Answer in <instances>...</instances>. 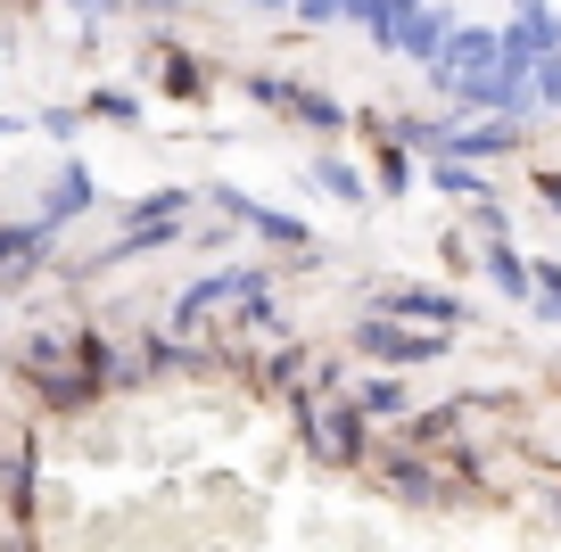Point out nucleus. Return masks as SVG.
Segmentation results:
<instances>
[{
	"label": "nucleus",
	"mask_w": 561,
	"mask_h": 552,
	"mask_svg": "<svg viewBox=\"0 0 561 552\" xmlns=\"http://www.w3.org/2000/svg\"><path fill=\"white\" fill-rule=\"evenodd\" d=\"M355 338H364V355H380V363H438L446 355V330H430V322L404 330V322H380V313H371Z\"/></svg>",
	"instance_id": "obj_1"
},
{
	"label": "nucleus",
	"mask_w": 561,
	"mask_h": 552,
	"mask_svg": "<svg viewBox=\"0 0 561 552\" xmlns=\"http://www.w3.org/2000/svg\"><path fill=\"white\" fill-rule=\"evenodd\" d=\"M231 297H264V273H248V264H231V273H207V280H191V289L174 297V322L191 330V322H207L215 306H231Z\"/></svg>",
	"instance_id": "obj_2"
},
{
	"label": "nucleus",
	"mask_w": 561,
	"mask_h": 552,
	"mask_svg": "<svg viewBox=\"0 0 561 552\" xmlns=\"http://www.w3.org/2000/svg\"><path fill=\"white\" fill-rule=\"evenodd\" d=\"M248 91H256L264 107H289V116L314 124V133H339V124H347V107H339V100H322V91H298V83H280V74H248Z\"/></svg>",
	"instance_id": "obj_3"
},
{
	"label": "nucleus",
	"mask_w": 561,
	"mask_h": 552,
	"mask_svg": "<svg viewBox=\"0 0 561 552\" xmlns=\"http://www.w3.org/2000/svg\"><path fill=\"white\" fill-rule=\"evenodd\" d=\"M58 240V223L50 215H34V223H0V280H25L42 264V248Z\"/></svg>",
	"instance_id": "obj_4"
},
{
	"label": "nucleus",
	"mask_w": 561,
	"mask_h": 552,
	"mask_svg": "<svg viewBox=\"0 0 561 552\" xmlns=\"http://www.w3.org/2000/svg\"><path fill=\"white\" fill-rule=\"evenodd\" d=\"M446 42H455V18H446V9H430V0H421L413 18L397 25V50H404V58H421V67H438Z\"/></svg>",
	"instance_id": "obj_5"
},
{
	"label": "nucleus",
	"mask_w": 561,
	"mask_h": 552,
	"mask_svg": "<svg viewBox=\"0 0 561 552\" xmlns=\"http://www.w3.org/2000/svg\"><path fill=\"white\" fill-rule=\"evenodd\" d=\"M91 207H100V182H91V165H75V157H67V165H58V182H50V198H42V215L67 231L75 215H91Z\"/></svg>",
	"instance_id": "obj_6"
},
{
	"label": "nucleus",
	"mask_w": 561,
	"mask_h": 552,
	"mask_svg": "<svg viewBox=\"0 0 561 552\" xmlns=\"http://www.w3.org/2000/svg\"><path fill=\"white\" fill-rule=\"evenodd\" d=\"M380 313H404V322H430V330H462V297H446V289H388Z\"/></svg>",
	"instance_id": "obj_7"
},
{
	"label": "nucleus",
	"mask_w": 561,
	"mask_h": 552,
	"mask_svg": "<svg viewBox=\"0 0 561 552\" xmlns=\"http://www.w3.org/2000/svg\"><path fill=\"white\" fill-rule=\"evenodd\" d=\"M446 149H455V157H504V149H520V116H495V124H446Z\"/></svg>",
	"instance_id": "obj_8"
},
{
	"label": "nucleus",
	"mask_w": 561,
	"mask_h": 552,
	"mask_svg": "<svg viewBox=\"0 0 561 552\" xmlns=\"http://www.w3.org/2000/svg\"><path fill=\"white\" fill-rule=\"evenodd\" d=\"M215 198H224V215H240L248 231H264V240H280V248H306V223H298V215L256 207V198H240V191H215Z\"/></svg>",
	"instance_id": "obj_9"
},
{
	"label": "nucleus",
	"mask_w": 561,
	"mask_h": 552,
	"mask_svg": "<svg viewBox=\"0 0 561 552\" xmlns=\"http://www.w3.org/2000/svg\"><path fill=\"white\" fill-rule=\"evenodd\" d=\"M430 182H438L446 198H488V182H479V157H455V149L430 165Z\"/></svg>",
	"instance_id": "obj_10"
},
{
	"label": "nucleus",
	"mask_w": 561,
	"mask_h": 552,
	"mask_svg": "<svg viewBox=\"0 0 561 552\" xmlns=\"http://www.w3.org/2000/svg\"><path fill=\"white\" fill-rule=\"evenodd\" d=\"M488 273H495V289H504L512 306H528V297H537V264H520L512 248H488Z\"/></svg>",
	"instance_id": "obj_11"
},
{
	"label": "nucleus",
	"mask_w": 561,
	"mask_h": 552,
	"mask_svg": "<svg viewBox=\"0 0 561 552\" xmlns=\"http://www.w3.org/2000/svg\"><path fill=\"white\" fill-rule=\"evenodd\" d=\"M314 182L339 198V207H364V182H355V165H339V157H322V165H314Z\"/></svg>",
	"instance_id": "obj_12"
},
{
	"label": "nucleus",
	"mask_w": 561,
	"mask_h": 552,
	"mask_svg": "<svg viewBox=\"0 0 561 552\" xmlns=\"http://www.w3.org/2000/svg\"><path fill=\"white\" fill-rule=\"evenodd\" d=\"M91 116H107V124H140V100H133V91H91Z\"/></svg>",
	"instance_id": "obj_13"
},
{
	"label": "nucleus",
	"mask_w": 561,
	"mask_h": 552,
	"mask_svg": "<svg viewBox=\"0 0 561 552\" xmlns=\"http://www.w3.org/2000/svg\"><path fill=\"white\" fill-rule=\"evenodd\" d=\"M421 0H380V25H371V42H380V50H397V25L413 18Z\"/></svg>",
	"instance_id": "obj_14"
},
{
	"label": "nucleus",
	"mask_w": 561,
	"mask_h": 552,
	"mask_svg": "<svg viewBox=\"0 0 561 552\" xmlns=\"http://www.w3.org/2000/svg\"><path fill=\"white\" fill-rule=\"evenodd\" d=\"M380 182H388V198L413 191V165H404V149H388V140H380Z\"/></svg>",
	"instance_id": "obj_15"
},
{
	"label": "nucleus",
	"mask_w": 561,
	"mask_h": 552,
	"mask_svg": "<svg viewBox=\"0 0 561 552\" xmlns=\"http://www.w3.org/2000/svg\"><path fill=\"white\" fill-rule=\"evenodd\" d=\"M289 18H298V25H339V18H347V0H289Z\"/></svg>",
	"instance_id": "obj_16"
},
{
	"label": "nucleus",
	"mask_w": 561,
	"mask_h": 552,
	"mask_svg": "<svg viewBox=\"0 0 561 552\" xmlns=\"http://www.w3.org/2000/svg\"><path fill=\"white\" fill-rule=\"evenodd\" d=\"M537 107H561V50L537 58Z\"/></svg>",
	"instance_id": "obj_17"
},
{
	"label": "nucleus",
	"mask_w": 561,
	"mask_h": 552,
	"mask_svg": "<svg viewBox=\"0 0 561 552\" xmlns=\"http://www.w3.org/2000/svg\"><path fill=\"white\" fill-rule=\"evenodd\" d=\"M364 413H404V388L397 380H371L364 388Z\"/></svg>",
	"instance_id": "obj_18"
},
{
	"label": "nucleus",
	"mask_w": 561,
	"mask_h": 552,
	"mask_svg": "<svg viewBox=\"0 0 561 552\" xmlns=\"http://www.w3.org/2000/svg\"><path fill=\"white\" fill-rule=\"evenodd\" d=\"M34 124H42V133H50V140H75V124H83V116H75V107H42Z\"/></svg>",
	"instance_id": "obj_19"
},
{
	"label": "nucleus",
	"mask_w": 561,
	"mask_h": 552,
	"mask_svg": "<svg viewBox=\"0 0 561 552\" xmlns=\"http://www.w3.org/2000/svg\"><path fill=\"white\" fill-rule=\"evenodd\" d=\"M537 297L553 306V322H561V264H537Z\"/></svg>",
	"instance_id": "obj_20"
},
{
	"label": "nucleus",
	"mask_w": 561,
	"mask_h": 552,
	"mask_svg": "<svg viewBox=\"0 0 561 552\" xmlns=\"http://www.w3.org/2000/svg\"><path fill=\"white\" fill-rule=\"evenodd\" d=\"M347 18L364 25V34H371V25H380V0H347Z\"/></svg>",
	"instance_id": "obj_21"
},
{
	"label": "nucleus",
	"mask_w": 561,
	"mask_h": 552,
	"mask_svg": "<svg viewBox=\"0 0 561 552\" xmlns=\"http://www.w3.org/2000/svg\"><path fill=\"white\" fill-rule=\"evenodd\" d=\"M537 198H545V207L561 215V173H537Z\"/></svg>",
	"instance_id": "obj_22"
},
{
	"label": "nucleus",
	"mask_w": 561,
	"mask_h": 552,
	"mask_svg": "<svg viewBox=\"0 0 561 552\" xmlns=\"http://www.w3.org/2000/svg\"><path fill=\"white\" fill-rule=\"evenodd\" d=\"M75 18H107V9H116V0H67Z\"/></svg>",
	"instance_id": "obj_23"
},
{
	"label": "nucleus",
	"mask_w": 561,
	"mask_h": 552,
	"mask_svg": "<svg viewBox=\"0 0 561 552\" xmlns=\"http://www.w3.org/2000/svg\"><path fill=\"white\" fill-rule=\"evenodd\" d=\"M512 9H553V0H512Z\"/></svg>",
	"instance_id": "obj_24"
},
{
	"label": "nucleus",
	"mask_w": 561,
	"mask_h": 552,
	"mask_svg": "<svg viewBox=\"0 0 561 552\" xmlns=\"http://www.w3.org/2000/svg\"><path fill=\"white\" fill-rule=\"evenodd\" d=\"M18 124H25V116H0V133H18Z\"/></svg>",
	"instance_id": "obj_25"
},
{
	"label": "nucleus",
	"mask_w": 561,
	"mask_h": 552,
	"mask_svg": "<svg viewBox=\"0 0 561 552\" xmlns=\"http://www.w3.org/2000/svg\"><path fill=\"white\" fill-rule=\"evenodd\" d=\"M256 9H289V0H256Z\"/></svg>",
	"instance_id": "obj_26"
}]
</instances>
